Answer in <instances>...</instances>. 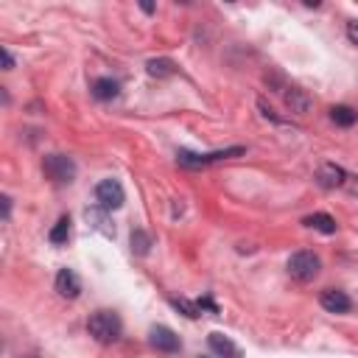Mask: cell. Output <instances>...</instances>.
<instances>
[{
  "instance_id": "obj_1",
  "label": "cell",
  "mask_w": 358,
  "mask_h": 358,
  "mask_svg": "<svg viewBox=\"0 0 358 358\" xmlns=\"http://www.w3.org/2000/svg\"><path fill=\"white\" fill-rule=\"evenodd\" d=\"M87 330H90V336H92L95 341L112 344V341L120 336L123 324H120V316H117L115 310H95V313L90 316V322H87Z\"/></svg>"
},
{
  "instance_id": "obj_2",
  "label": "cell",
  "mask_w": 358,
  "mask_h": 358,
  "mask_svg": "<svg viewBox=\"0 0 358 358\" xmlns=\"http://www.w3.org/2000/svg\"><path fill=\"white\" fill-rule=\"evenodd\" d=\"M246 148L243 145H232V148H224V151H210V154H193V151H179L176 154V162L182 168H204V165H213V162H221V159H232V157H241Z\"/></svg>"
},
{
  "instance_id": "obj_3",
  "label": "cell",
  "mask_w": 358,
  "mask_h": 358,
  "mask_svg": "<svg viewBox=\"0 0 358 358\" xmlns=\"http://www.w3.org/2000/svg\"><path fill=\"white\" fill-rule=\"evenodd\" d=\"M319 268H322V260H319L313 252H308V249L294 252V255L288 257V274H291L294 280H299V282L313 280V277L319 274Z\"/></svg>"
},
{
  "instance_id": "obj_4",
  "label": "cell",
  "mask_w": 358,
  "mask_h": 358,
  "mask_svg": "<svg viewBox=\"0 0 358 358\" xmlns=\"http://www.w3.org/2000/svg\"><path fill=\"white\" fill-rule=\"evenodd\" d=\"M42 171L48 173V179H53L56 185H70L76 179V162L64 154H48L42 159Z\"/></svg>"
},
{
  "instance_id": "obj_5",
  "label": "cell",
  "mask_w": 358,
  "mask_h": 358,
  "mask_svg": "<svg viewBox=\"0 0 358 358\" xmlns=\"http://www.w3.org/2000/svg\"><path fill=\"white\" fill-rule=\"evenodd\" d=\"M95 199H98V204L103 210H117V207H123L126 193H123V185L117 179H103L95 187Z\"/></svg>"
},
{
  "instance_id": "obj_6",
  "label": "cell",
  "mask_w": 358,
  "mask_h": 358,
  "mask_svg": "<svg viewBox=\"0 0 358 358\" xmlns=\"http://www.w3.org/2000/svg\"><path fill=\"white\" fill-rule=\"evenodd\" d=\"M148 341L159 352H176L179 350V336L171 327H165V324H154L151 333H148Z\"/></svg>"
},
{
  "instance_id": "obj_7",
  "label": "cell",
  "mask_w": 358,
  "mask_h": 358,
  "mask_svg": "<svg viewBox=\"0 0 358 358\" xmlns=\"http://www.w3.org/2000/svg\"><path fill=\"white\" fill-rule=\"evenodd\" d=\"M56 291H59V296H64V299H76V296L81 294V280H78V274H76L73 268H59V274H56Z\"/></svg>"
},
{
  "instance_id": "obj_8",
  "label": "cell",
  "mask_w": 358,
  "mask_h": 358,
  "mask_svg": "<svg viewBox=\"0 0 358 358\" xmlns=\"http://www.w3.org/2000/svg\"><path fill=\"white\" fill-rule=\"evenodd\" d=\"M319 302H322V308L330 310V313H347L350 305H352L350 296H347L344 291H338V288H324L322 296H319Z\"/></svg>"
},
{
  "instance_id": "obj_9",
  "label": "cell",
  "mask_w": 358,
  "mask_h": 358,
  "mask_svg": "<svg viewBox=\"0 0 358 358\" xmlns=\"http://www.w3.org/2000/svg\"><path fill=\"white\" fill-rule=\"evenodd\" d=\"M207 344H210V350H213L215 355H221V358H241V355H243L241 347H238L229 336H224V333H210V336H207Z\"/></svg>"
},
{
  "instance_id": "obj_10",
  "label": "cell",
  "mask_w": 358,
  "mask_h": 358,
  "mask_svg": "<svg viewBox=\"0 0 358 358\" xmlns=\"http://www.w3.org/2000/svg\"><path fill=\"white\" fill-rule=\"evenodd\" d=\"M344 168H338V165H333V162H327V165H322L319 171H316V182L324 187V190H333V187H341L344 185Z\"/></svg>"
},
{
  "instance_id": "obj_11",
  "label": "cell",
  "mask_w": 358,
  "mask_h": 358,
  "mask_svg": "<svg viewBox=\"0 0 358 358\" xmlns=\"http://www.w3.org/2000/svg\"><path fill=\"white\" fill-rule=\"evenodd\" d=\"M302 224H305V227H310V229H316V232H322V235H333V232H336V218H333V215H327V213L305 215V218H302Z\"/></svg>"
},
{
  "instance_id": "obj_12",
  "label": "cell",
  "mask_w": 358,
  "mask_h": 358,
  "mask_svg": "<svg viewBox=\"0 0 358 358\" xmlns=\"http://www.w3.org/2000/svg\"><path fill=\"white\" fill-rule=\"evenodd\" d=\"M106 213H109V210H103V207H92V210H87L84 215H87V221H90V224H92L98 232H103L106 238H115V227L109 224Z\"/></svg>"
},
{
  "instance_id": "obj_13",
  "label": "cell",
  "mask_w": 358,
  "mask_h": 358,
  "mask_svg": "<svg viewBox=\"0 0 358 358\" xmlns=\"http://www.w3.org/2000/svg\"><path fill=\"white\" fill-rule=\"evenodd\" d=\"M117 92H120V84L115 78H98L92 84V95L98 101H112V98H117Z\"/></svg>"
},
{
  "instance_id": "obj_14",
  "label": "cell",
  "mask_w": 358,
  "mask_h": 358,
  "mask_svg": "<svg viewBox=\"0 0 358 358\" xmlns=\"http://www.w3.org/2000/svg\"><path fill=\"white\" fill-rule=\"evenodd\" d=\"M330 120H333L336 126H344V129H350V126L358 120V112H355L352 106H344V103H338V106H333V109H330Z\"/></svg>"
},
{
  "instance_id": "obj_15",
  "label": "cell",
  "mask_w": 358,
  "mask_h": 358,
  "mask_svg": "<svg viewBox=\"0 0 358 358\" xmlns=\"http://www.w3.org/2000/svg\"><path fill=\"white\" fill-rule=\"evenodd\" d=\"M145 70H148V76H154V78H168V76L176 73V64H173L171 59H148Z\"/></svg>"
},
{
  "instance_id": "obj_16",
  "label": "cell",
  "mask_w": 358,
  "mask_h": 358,
  "mask_svg": "<svg viewBox=\"0 0 358 358\" xmlns=\"http://www.w3.org/2000/svg\"><path fill=\"white\" fill-rule=\"evenodd\" d=\"M67 238H70V215H62V218L53 224V229H50L48 241L59 246V243H67Z\"/></svg>"
},
{
  "instance_id": "obj_17",
  "label": "cell",
  "mask_w": 358,
  "mask_h": 358,
  "mask_svg": "<svg viewBox=\"0 0 358 358\" xmlns=\"http://www.w3.org/2000/svg\"><path fill=\"white\" fill-rule=\"evenodd\" d=\"M285 103L291 106V112H299V115L308 112V106H310V101L302 95V90H294V87H291V92H285Z\"/></svg>"
},
{
  "instance_id": "obj_18",
  "label": "cell",
  "mask_w": 358,
  "mask_h": 358,
  "mask_svg": "<svg viewBox=\"0 0 358 358\" xmlns=\"http://www.w3.org/2000/svg\"><path fill=\"white\" fill-rule=\"evenodd\" d=\"M131 249H134L137 255H148V249H151V238H148L143 229H134V232H131Z\"/></svg>"
},
{
  "instance_id": "obj_19",
  "label": "cell",
  "mask_w": 358,
  "mask_h": 358,
  "mask_svg": "<svg viewBox=\"0 0 358 358\" xmlns=\"http://www.w3.org/2000/svg\"><path fill=\"white\" fill-rule=\"evenodd\" d=\"M171 305L179 308V310H185V316H190V319L199 316V305H196V302H187V299H171Z\"/></svg>"
},
{
  "instance_id": "obj_20",
  "label": "cell",
  "mask_w": 358,
  "mask_h": 358,
  "mask_svg": "<svg viewBox=\"0 0 358 358\" xmlns=\"http://www.w3.org/2000/svg\"><path fill=\"white\" fill-rule=\"evenodd\" d=\"M347 36H350L352 45H358V20H350L347 22Z\"/></svg>"
},
{
  "instance_id": "obj_21",
  "label": "cell",
  "mask_w": 358,
  "mask_h": 358,
  "mask_svg": "<svg viewBox=\"0 0 358 358\" xmlns=\"http://www.w3.org/2000/svg\"><path fill=\"white\" fill-rule=\"evenodd\" d=\"M0 53H3V67H6V70H11V67H14V56H11L6 48H3Z\"/></svg>"
},
{
  "instance_id": "obj_22",
  "label": "cell",
  "mask_w": 358,
  "mask_h": 358,
  "mask_svg": "<svg viewBox=\"0 0 358 358\" xmlns=\"http://www.w3.org/2000/svg\"><path fill=\"white\" fill-rule=\"evenodd\" d=\"M140 8H143L145 14H151V11H154V6H151V3H140Z\"/></svg>"
},
{
  "instance_id": "obj_23",
  "label": "cell",
  "mask_w": 358,
  "mask_h": 358,
  "mask_svg": "<svg viewBox=\"0 0 358 358\" xmlns=\"http://www.w3.org/2000/svg\"><path fill=\"white\" fill-rule=\"evenodd\" d=\"M201 358H207V355H201Z\"/></svg>"
}]
</instances>
